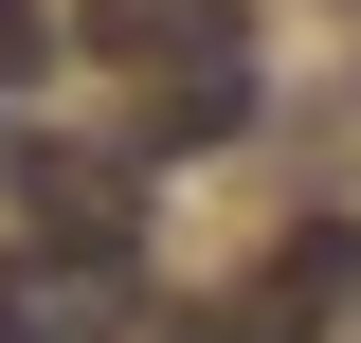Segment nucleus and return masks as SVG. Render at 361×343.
I'll return each instance as SVG.
<instances>
[{"instance_id":"nucleus-1","label":"nucleus","mask_w":361,"mask_h":343,"mask_svg":"<svg viewBox=\"0 0 361 343\" xmlns=\"http://www.w3.org/2000/svg\"><path fill=\"white\" fill-rule=\"evenodd\" d=\"M73 54L145 90V145H217L253 109V18L235 0H73Z\"/></svg>"},{"instance_id":"nucleus-2","label":"nucleus","mask_w":361,"mask_h":343,"mask_svg":"<svg viewBox=\"0 0 361 343\" xmlns=\"http://www.w3.org/2000/svg\"><path fill=\"white\" fill-rule=\"evenodd\" d=\"M145 325V235H18L0 253V343H127Z\"/></svg>"},{"instance_id":"nucleus-3","label":"nucleus","mask_w":361,"mask_h":343,"mask_svg":"<svg viewBox=\"0 0 361 343\" xmlns=\"http://www.w3.org/2000/svg\"><path fill=\"white\" fill-rule=\"evenodd\" d=\"M18 217H54V235H145L127 163H90V145H37V163H18Z\"/></svg>"},{"instance_id":"nucleus-4","label":"nucleus","mask_w":361,"mask_h":343,"mask_svg":"<svg viewBox=\"0 0 361 343\" xmlns=\"http://www.w3.org/2000/svg\"><path fill=\"white\" fill-rule=\"evenodd\" d=\"M37 54H54V37H37V0H0V90L37 73Z\"/></svg>"},{"instance_id":"nucleus-5","label":"nucleus","mask_w":361,"mask_h":343,"mask_svg":"<svg viewBox=\"0 0 361 343\" xmlns=\"http://www.w3.org/2000/svg\"><path fill=\"white\" fill-rule=\"evenodd\" d=\"M180 343H289V325H271V307H199Z\"/></svg>"}]
</instances>
